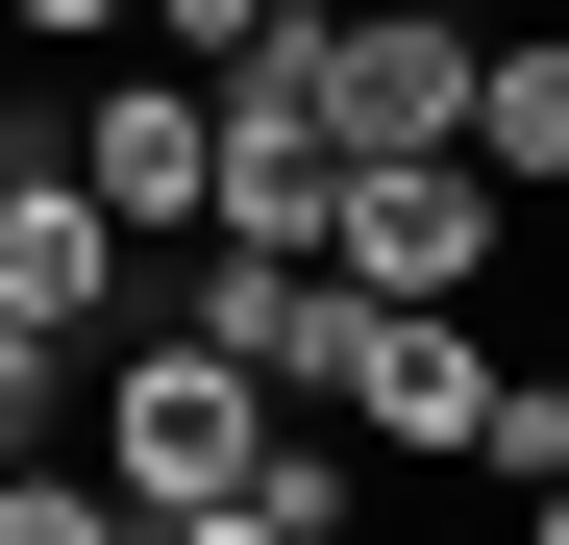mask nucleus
<instances>
[{
	"mask_svg": "<svg viewBox=\"0 0 569 545\" xmlns=\"http://www.w3.org/2000/svg\"><path fill=\"white\" fill-rule=\"evenodd\" d=\"M545 224H569V174H545Z\"/></svg>",
	"mask_w": 569,
	"mask_h": 545,
	"instance_id": "nucleus-15",
	"label": "nucleus"
},
{
	"mask_svg": "<svg viewBox=\"0 0 569 545\" xmlns=\"http://www.w3.org/2000/svg\"><path fill=\"white\" fill-rule=\"evenodd\" d=\"M496 248H520V199L470 149H347V224H322L347 298H496Z\"/></svg>",
	"mask_w": 569,
	"mask_h": 545,
	"instance_id": "nucleus-5",
	"label": "nucleus"
},
{
	"mask_svg": "<svg viewBox=\"0 0 569 545\" xmlns=\"http://www.w3.org/2000/svg\"><path fill=\"white\" fill-rule=\"evenodd\" d=\"M496 373H520V347H470V298H371V347H347V422L397 446V472H470Z\"/></svg>",
	"mask_w": 569,
	"mask_h": 545,
	"instance_id": "nucleus-6",
	"label": "nucleus"
},
{
	"mask_svg": "<svg viewBox=\"0 0 569 545\" xmlns=\"http://www.w3.org/2000/svg\"><path fill=\"white\" fill-rule=\"evenodd\" d=\"M248 521H272V545H347V521H371V446L272 422V446H248Z\"/></svg>",
	"mask_w": 569,
	"mask_h": 545,
	"instance_id": "nucleus-8",
	"label": "nucleus"
},
{
	"mask_svg": "<svg viewBox=\"0 0 569 545\" xmlns=\"http://www.w3.org/2000/svg\"><path fill=\"white\" fill-rule=\"evenodd\" d=\"M0 26H26V50H50V75H100V50H124V26H149V0H0Z\"/></svg>",
	"mask_w": 569,
	"mask_h": 545,
	"instance_id": "nucleus-13",
	"label": "nucleus"
},
{
	"mask_svg": "<svg viewBox=\"0 0 569 545\" xmlns=\"http://www.w3.org/2000/svg\"><path fill=\"white\" fill-rule=\"evenodd\" d=\"M520 545H569V472H545V496H520Z\"/></svg>",
	"mask_w": 569,
	"mask_h": 545,
	"instance_id": "nucleus-14",
	"label": "nucleus"
},
{
	"mask_svg": "<svg viewBox=\"0 0 569 545\" xmlns=\"http://www.w3.org/2000/svg\"><path fill=\"white\" fill-rule=\"evenodd\" d=\"M0 545H124V496L74 472V446H26V472H0Z\"/></svg>",
	"mask_w": 569,
	"mask_h": 545,
	"instance_id": "nucleus-10",
	"label": "nucleus"
},
{
	"mask_svg": "<svg viewBox=\"0 0 569 545\" xmlns=\"http://www.w3.org/2000/svg\"><path fill=\"white\" fill-rule=\"evenodd\" d=\"M124 298H149V248H124L100 199H74V125H50V100H0V323L100 347Z\"/></svg>",
	"mask_w": 569,
	"mask_h": 545,
	"instance_id": "nucleus-4",
	"label": "nucleus"
},
{
	"mask_svg": "<svg viewBox=\"0 0 569 545\" xmlns=\"http://www.w3.org/2000/svg\"><path fill=\"white\" fill-rule=\"evenodd\" d=\"M248 446H272V397H248L173 298H124V323H100V397H74V472H100L124 521H173V496H248Z\"/></svg>",
	"mask_w": 569,
	"mask_h": 545,
	"instance_id": "nucleus-1",
	"label": "nucleus"
},
{
	"mask_svg": "<svg viewBox=\"0 0 569 545\" xmlns=\"http://www.w3.org/2000/svg\"><path fill=\"white\" fill-rule=\"evenodd\" d=\"M470 174H496V199L569 174V26H470Z\"/></svg>",
	"mask_w": 569,
	"mask_h": 545,
	"instance_id": "nucleus-7",
	"label": "nucleus"
},
{
	"mask_svg": "<svg viewBox=\"0 0 569 545\" xmlns=\"http://www.w3.org/2000/svg\"><path fill=\"white\" fill-rule=\"evenodd\" d=\"M470 472H496V496H545V472H569V373H496V422H470Z\"/></svg>",
	"mask_w": 569,
	"mask_h": 545,
	"instance_id": "nucleus-11",
	"label": "nucleus"
},
{
	"mask_svg": "<svg viewBox=\"0 0 569 545\" xmlns=\"http://www.w3.org/2000/svg\"><path fill=\"white\" fill-rule=\"evenodd\" d=\"M322 149H470V0H298Z\"/></svg>",
	"mask_w": 569,
	"mask_h": 545,
	"instance_id": "nucleus-3",
	"label": "nucleus"
},
{
	"mask_svg": "<svg viewBox=\"0 0 569 545\" xmlns=\"http://www.w3.org/2000/svg\"><path fill=\"white\" fill-rule=\"evenodd\" d=\"M74 397H100V347H50V323H0V472H26V446H74Z\"/></svg>",
	"mask_w": 569,
	"mask_h": 545,
	"instance_id": "nucleus-9",
	"label": "nucleus"
},
{
	"mask_svg": "<svg viewBox=\"0 0 569 545\" xmlns=\"http://www.w3.org/2000/svg\"><path fill=\"white\" fill-rule=\"evenodd\" d=\"M50 125H74V199H100L149 272L199 248V199H223V75H173V50H100Z\"/></svg>",
	"mask_w": 569,
	"mask_h": 545,
	"instance_id": "nucleus-2",
	"label": "nucleus"
},
{
	"mask_svg": "<svg viewBox=\"0 0 569 545\" xmlns=\"http://www.w3.org/2000/svg\"><path fill=\"white\" fill-rule=\"evenodd\" d=\"M272 26H298V0H149V50H173V75H248Z\"/></svg>",
	"mask_w": 569,
	"mask_h": 545,
	"instance_id": "nucleus-12",
	"label": "nucleus"
}]
</instances>
